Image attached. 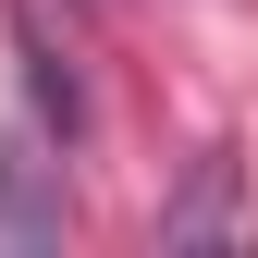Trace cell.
<instances>
[{
	"mask_svg": "<svg viewBox=\"0 0 258 258\" xmlns=\"http://www.w3.org/2000/svg\"><path fill=\"white\" fill-rule=\"evenodd\" d=\"M0 234H61V184H37V160H25L13 136H0Z\"/></svg>",
	"mask_w": 258,
	"mask_h": 258,
	"instance_id": "cell-1",
	"label": "cell"
},
{
	"mask_svg": "<svg viewBox=\"0 0 258 258\" xmlns=\"http://www.w3.org/2000/svg\"><path fill=\"white\" fill-rule=\"evenodd\" d=\"M197 234H234V160H197V197L160 221V246H197Z\"/></svg>",
	"mask_w": 258,
	"mask_h": 258,
	"instance_id": "cell-2",
	"label": "cell"
}]
</instances>
